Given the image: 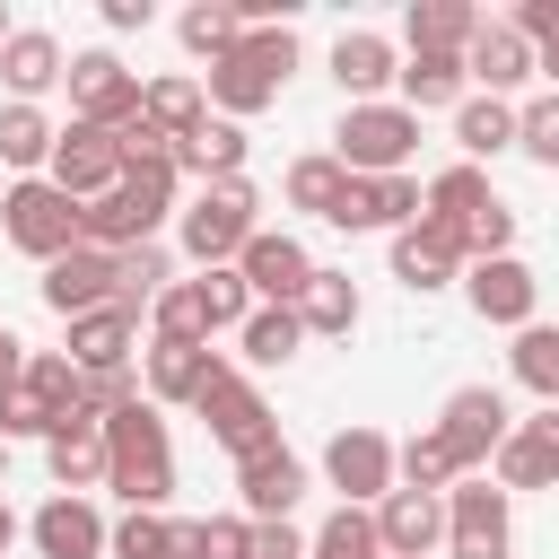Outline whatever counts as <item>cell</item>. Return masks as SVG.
Segmentation results:
<instances>
[{
    "instance_id": "43",
    "label": "cell",
    "mask_w": 559,
    "mask_h": 559,
    "mask_svg": "<svg viewBox=\"0 0 559 559\" xmlns=\"http://www.w3.org/2000/svg\"><path fill=\"white\" fill-rule=\"evenodd\" d=\"M341 192H349V175H341V157H332V148H323V157H297V166H288V201H297V210L332 218V210H341Z\"/></svg>"
},
{
    "instance_id": "55",
    "label": "cell",
    "mask_w": 559,
    "mask_h": 559,
    "mask_svg": "<svg viewBox=\"0 0 559 559\" xmlns=\"http://www.w3.org/2000/svg\"><path fill=\"white\" fill-rule=\"evenodd\" d=\"M9 542H17V515H9V498H0V559H9Z\"/></svg>"
},
{
    "instance_id": "30",
    "label": "cell",
    "mask_w": 559,
    "mask_h": 559,
    "mask_svg": "<svg viewBox=\"0 0 559 559\" xmlns=\"http://www.w3.org/2000/svg\"><path fill=\"white\" fill-rule=\"evenodd\" d=\"M175 166L201 175V183H236V175H245V122H218V114H210L192 140H175Z\"/></svg>"
},
{
    "instance_id": "50",
    "label": "cell",
    "mask_w": 559,
    "mask_h": 559,
    "mask_svg": "<svg viewBox=\"0 0 559 559\" xmlns=\"http://www.w3.org/2000/svg\"><path fill=\"white\" fill-rule=\"evenodd\" d=\"M157 341H210V323H201V306H192V280L157 297Z\"/></svg>"
},
{
    "instance_id": "1",
    "label": "cell",
    "mask_w": 559,
    "mask_h": 559,
    "mask_svg": "<svg viewBox=\"0 0 559 559\" xmlns=\"http://www.w3.org/2000/svg\"><path fill=\"white\" fill-rule=\"evenodd\" d=\"M105 428V489L122 498V507H166L175 498V445H166V419H157V402L140 393V402H122L114 419H96Z\"/></svg>"
},
{
    "instance_id": "10",
    "label": "cell",
    "mask_w": 559,
    "mask_h": 559,
    "mask_svg": "<svg viewBox=\"0 0 559 559\" xmlns=\"http://www.w3.org/2000/svg\"><path fill=\"white\" fill-rule=\"evenodd\" d=\"M236 280L253 288V306H297L306 280H314V253H306L288 227H253L245 253H236Z\"/></svg>"
},
{
    "instance_id": "28",
    "label": "cell",
    "mask_w": 559,
    "mask_h": 559,
    "mask_svg": "<svg viewBox=\"0 0 559 559\" xmlns=\"http://www.w3.org/2000/svg\"><path fill=\"white\" fill-rule=\"evenodd\" d=\"M393 70H402V61H393V44H384L376 26H349V35L332 44V79L349 87V105H376V87H384Z\"/></svg>"
},
{
    "instance_id": "18",
    "label": "cell",
    "mask_w": 559,
    "mask_h": 559,
    "mask_svg": "<svg viewBox=\"0 0 559 559\" xmlns=\"http://www.w3.org/2000/svg\"><path fill=\"white\" fill-rule=\"evenodd\" d=\"M419 218V183L411 175H349V192H341V210H332V227H384V236H402Z\"/></svg>"
},
{
    "instance_id": "51",
    "label": "cell",
    "mask_w": 559,
    "mask_h": 559,
    "mask_svg": "<svg viewBox=\"0 0 559 559\" xmlns=\"http://www.w3.org/2000/svg\"><path fill=\"white\" fill-rule=\"evenodd\" d=\"M9 437H52V411H44L26 384H9V393H0V445H9Z\"/></svg>"
},
{
    "instance_id": "27",
    "label": "cell",
    "mask_w": 559,
    "mask_h": 559,
    "mask_svg": "<svg viewBox=\"0 0 559 559\" xmlns=\"http://www.w3.org/2000/svg\"><path fill=\"white\" fill-rule=\"evenodd\" d=\"M393 87H402V114H437V105H463V96H472L463 52H411V61L393 70Z\"/></svg>"
},
{
    "instance_id": "19",
    "label": "cell",
    "mask_w": 559,
    "mask_h": 559,
    "mask_svg": "<svg viewBox=\"0 0 559 559\" xmlns=\"http://www.w3.org/2000/svg\"><path fill=\"white\" fill-rule=\"evenodd\" d=\"M44 306L70 323V314H96V306H114V253H96V245H70L61 262H44Z\"/></svg>"
},
{
    "instance_id": "52",
    "label": "cell",
    "mask_w": 559,
    "mask_h": 559,
    "mask_svg": "<svg viewBox=\"0 0 559 559\" xmlns=\"http://www.w3.org/2000/svg\"><path fill=\"white\" fill-rule=\"evenodd\" d=\"M245 559H306V533H297V524H253Z\"/></svg>"
},
{
    "instance_id": "22",
    "label": "cell",
    "mask_w": 559,
    "mask_h": 559,
    "mask_svg": "<svg viewBox=\"0 0 559 559\" xmlns=\"http://www.w3.org/2000/svg\"><path fill=\"white\" fill-rule=\"evenodd\" d=\"M44 463H52L61 498H87V489L105 480V428H96L87 411H61V419H52V437H44Z\"/></svg>"
},
{
    "instance_id": "15",
    "label": "cell",
    "mask_w": 559,
    "mask_h": 559,
    "mask_svg": "<svg viewBox=\"0 0 559 559\" xmlns=\"http://www.w3.org/2000/svg\"><path fill=\"white\" fill-rule=\"evenodd\" d=\"M323 480L341 489V507L384 498V489H393V437H376V428H341V437L323 445Z\"/></svg>"
},
{
    "instance_id": "31",
    "label": "cell",
    "mask_w": 559,
    "mask_h": 559,
    "mask_svg": "<svg viewBox=\"0 0 559 559\" xmlns=\"http://www.w3.org/2000/svg\"><path fill=\"white\" fill-rule=\"evenodd\" d=\"M454 148H463V166L515 148V105H507V96H463V105H454Z\"/></svg>"
},
{
    "instance_id": "34",
    "label": "cell",
    "mask_w": 559,
    "mask_h": 559,
    "mask_svg": "<svg viewBox=\"0 0 559 559\" xmlns=\"http://www.w3.org/2000/svg\"><path fill=\"white\" fill-rule=\"evenodd\" d=\"M175 35H183V52H201V61H227V52L245 44V9H236V0H192V9L175 17Z\"/></svg>"
},
{
    "instance_id": "14",
    "label": "cell",
    "mask_w": 559,
    "mask_h": 559,
    "mask_svg": "<svg viewBox=\"0 0 559 559\" xmlns=\"http://www.w3.org/2000/svg\"><path fill=\"white\" fill-rule=\"evenodd\" d=\"M463 297H472V314H480V323L524 332V323H533V306H542V280H533L515 253H489V262H472V271H463Z\"/></svg>"
},
{
    "instance_id": "11",
    "label": "cell",
    "mask_w": 559,
    "mask_h": 559,
    "mask_svg": "<svg viewBox=\"0 0 559 559\" xmlns=\"http://www.w3.org/2000/svg\"><path fill=\"white\" fill-rule=\"evenodd\" d=\"M192 411L210 419V437H218L236 463H245V454H262V445H280V419H271V402H262V393H253L236 367H227V376H218V384H210Z\"/></svg>"
},
{
    "instance_id": "33",
    "label": "cell",
    "mask_w": 559,
    "mask_h": 559,
    "mask_svg": "<svg viewBox=\"0 0 559 559\" xmlns=\"http://www.w3.org/2000/svg\"><path fill=\"white\" fill-rule=\"evenodd\" d=\"M480 210H498V192H489L480 166H445V175L419 192V218H445V227H472Z\"/></svg>"
},
{
    "instance_id": "47",
    "label": "cell",
    "mask_w": 559,
    "mask_h": 559,
    "mask_svg": "<svg viewBox=\"0 0 559 559\" xmlns=\"http://www.w3.org/2000/svg\"><path fill=\"white\" fill-rule=\"evenodd\" d=\"M515 148H524L533 166H559V87L533 96V105H515Z\"/></svg>"
},
{
    "instance_id": "40",
    "label": "cell",
    "mask_w": 559,
    "mask_h": 559,
    "mask_svg": "<svg viewBox=\"0 0 559 559\" xmlns=\"http://www.w3.org/2000/svg\"><path fill=\"white\" fill-rule=\"evenodd\" d=\"M166 297V245H131V253H114V306H157Z\"/></svg>"
},
{
    "instance_id": "3",
    "label": "cell",
    "mask_w": 559,
    "mask_h": 559,
    "mask_svg": "<svg viewBox=\"0 0 559 559\" xmlns=\"http://www.w3.org/2000/svg\"><path fill=\"white\" fill-rule=\"evenodd\" d=\"M288 70H297V35H288V26H245V44H236L227 61H210V87H201V96L218 105V122H245V114L280 105Z\"/></svg>"
},
{
    "instance_id": "7",
    "label": "cell",
    "mask_w": 559,
    "mask_h": 559,
    "mask_svg": "<svg viewBox=\"0 0 559 559\" xmlns=\"http://www.w3.org/2000/svg\"><path fill=\"white\" fill-rule=\"evenodd\" d=\"M507 428H515L507 393H498V384H463V393L445 402V419H437V445H445V454H454V472L472 480V472L507 445Z\"/></svg>"
},
{
    "instance_id": "32",
    "label": "cell",
    "mask_w": 559,
    "mask_h": 559,
    "mask_svg": "<svg viewBox=\"0 0 559 559\" xmlns=\"http://www.w3.org/2000/svg\"><path fill=\"white\" fill-rule=\"evenodd\" d=\"M402 35H411V52H463L480 35V9H463V0H411Z\"/></svg>"
},
{
    "instance_id": "13",
    "label": "cell",
    "mask_w": 559,
    "mask_h": 559,
    "mask_svg": "<svg viewBox=\"0 0 559 559\" xmlns=\"http://www.w3.org/2000/svg\"><path fill=\"white\" fill-rule=\"evenodd\" d=\"M454 271H472V245H463V227H445V218H411L402 236H393V280L402 288H445Z\"/></svg>"
},
{
    "instance_id": "20",
    "label": "cell",
    "mask_w": 559,
    "mask_h": 559,
    "mask_svg": "<svg viewBox=\"0 0 559 559\" xmlns=\"http://www.w3.org/2000/svg\"><path fill=\"white\" fill-rule=\"evenodd\" d=\"M236 489H245V515L253 524H288V507L306 498V463L288 445H262V454L236 463Z\"/></svg>"
},
{
    "instance_id": "57",
    "label": "cell",
    "mask_w": 559,
    "mask_h": 559,
    "mask_svg": "<svg viewBox=\"0 0 559 559\" xmlns=\"http://www.w3.org/2000/svg\"><path fill=\"white\" fill-rule=\"evenodd\" d=\"M0 472H9V445H0Z\"/></svg>"
},
{
    "instance_id": "21",
    "label": "cell",
    "mask_w": 559,
    "mask_h": 559,
    "mask_svg": "<svg viewBox=\"0 0 559 559\" xmlns=\"http://www.w3.org/2000/svg\"><path fill=\"white\" fill-rule=\"evenodd\" d=\"M227 376V358L210 341H148V402H201Z\"/></svg>"
},
{
    "instance_id": "35",
    "label": "cell",
    "mask_w": 559,
    "mask_h": 559,
    "mask_svg": "<svg viewBox=\"0 0 559 559\" xmlns=\"http://www.w3.org/2000/svg\"><path fill=\"white\" fill-rule=\"evenodd\" d=\"M297 323L323 332V341H341V332L358 323V288H349V271H314L306 297H297Z\"/></svg>"
},
{
    "instance_id": "37",
    "label": "cell",
    "mask_w": 559,
    "mask_h": 559,
    "mask_svg": "<svg viewBox=\"0 0 559 559\" xmlns=\"http://www.w3.org/2000/svg\"><path fill=\"white\" fill-rule=\"evenodd\" d=\"M236 341H245V358H253V367H280V358H297L306 323H297V306H253V314L236 323Z\"/></svg>"
},
{
    "instance_id": "17",
    "label": "cell",
    "mask_w": 559,
    "mask_h": 559,
    "mask_svg": "<svg viewBox=\"0 0 559 559\" xmlns=\"http://www.w3.org/2000/svg\"><path fill=\"white\" fill-rule=\"evenodd\" d=\"M489 463H498V489H559V411L515 419Z\"/></svg>"
},
{
    "instance_id": "41",
    "label": "cell",
    "mask_w": 559,
    "mask_h": 559,
    "mask_svg": "<svg viewBox=\"0 0 559 559\" xmlns=\"http://www.w3.org/2000/svg\"><path fill=\"white\" fill-rule=\"evenodd\" d=\"M192 306H201V323H210V332H236V323L253 314V288L236 280V262H218V271H201V280H192Z\"/></svg>"
},
{
    "instance_id": "16",
    "label": "cell",
    "mask_w": 559,
    "mask_h": 559,
    "mask_svg": "<svg viewBox=\"0 0 559 559\" xmlns=\"http://www.w3.org/2000/svg\"><path fill=\"white\" fill-rule=\"evenodd\" d=\"M376 542H384V559H428V550L445 542V498H428V489H384V498H376Z\"/></svg>"
},
{
    "instance_id": "24",
    "label": "cell",
    "mask_w": 559,
    "mask_h": 559,
    "mask_svg": "<svg viewBox=\"0 0 559 559\" xmlns=\"http://www.w3.org/2000/svg\"><path fill=\"white\" fill-rule=\"evenodd\" d=\"M463 79H480V96H507V87H524V79H533V44H524L507 17H498V26L480 17V35L463 44Z\"/></svg>"
},
{
    "instance_id": "8",
    "label": "cell",
    "mask_w": 559,
    "mask_h": 559,
    "mask_svg": "<svg viewBox=\"0 0 559 559\" xmlns=\"http://www.w3.org/2000/svg\"><path fill=\"white\" fill-rule=\"evenodd\" d=\"M445 550L454 559H507L515 550V524H507V489L498 480H454L445 489Z\"/></svg>"
},
{
    "instance_id": "44",
    "label": "cell",
    "mask_w": 559,
    "mask_h": 559,
    "mask_svg": "<svg viewBox=\"0 0 559 559\" xmlns=\"http://www.w3.org/2000/svg\"><path fill=\"white\" fill-rule=\"evenodd\" d=\"M17 384H26L52 419L79 411V367H70V349H26V376H17Z\"/></svg>"
},
{
    "instance_id": "25",
    "label": "cell",
    "mask_w": 559,
    "mask_h": 559,
    "mask_svg": "<svg viewBox=\"0 0 559 559\" xmlns=\"http://www.w3.org/2000/svg\"><path fill=\"white\" fill-rule=\"evenodd\" d=\"M26 533H35L44 559H96V550H105V515H96L87 498H44V507L26 515Z\"/></svg>"
},
{
    "instance_id": "46",
    "label": "cell",
    "mask_w": 559,
    "mask_h": 559,
    "mask_svg": "<svg viewBox=\"0 0 559 559\" xmlns=\"http://www.w3.org/2000/svg\"><path fill=\"white\" fill-rule=\"evenodd\" d=\"M245 542H253V524H236V515L175 524V559H245Z\"/></svg>"
},
{
    "instance_id": "26",
    "label": "cell",
    "mask_w": 559,
    "mask_h": 559,
    "mask_svg": "<svg viewBox=\"0 0 559 559\" xmlns=\"http://www.w3.org/2000/svg\"><path fill=\"white\" fill-rule=\"evenodd\" d=\"M70 61H61V44L44 35V26H9V44H0V79H9V105H35L52 79H61Z\"/></svg>"
},
{
    "instance_id": "48",
    "label": "cell",
    "mask_w": 559,
    "mask_h": 559,
    "mask_svg": "<svg viewBox=\"0 0 559 559\" xmlns=\"http://www.w3.org/2000/svg\"><path fill=\"white\" fill-rule=\"evenodd\" d=\"M507 26L533 44V70H550V87H559V0H524Z\"/></svg>"
},
{
    "instance_id": "45",
    "label": "cell",
    "mask_w": 559,
    "mask_h": 559,
    "mask_svg": "<svg viewBox=\"0 0 559 559\" xmlns=\"http://www.w3.org/2000/svg\"><path fill=\"white\" fill-rule=\"evenodd\" d=\"M105 550L114 559H175V524L148 515V507H131L122 524H105Z\"/></svg>"
},
{
    "instance_id": "6",
    "label": "cell",
    "mask_w": 559,
    "mask_h": 559,
    "mask_svg": "<svg viewBox=\"0 0 559 559\" xmlns=\"http://www.w3.org/2000/svg\"><path fill=\"white\" fill-rule=\"evenodd\" d=\"M253 183L236 175V183H201V201L175 218V236H183V253L201 262V271H218V262H236L245 253V236H253Z\"/></svg>"
},
{
    "instance_id": "4",
    "label": "cell",
    "mask_w": 559,
    "mask_h": 559,
    "mask_svg": "<svg viewBox=\"0 0 559 559\" xmlns=\"http://www.w3.org/2000/svg\"><path fill=\"white\" fill-rule=\"evenodd\" d=\"M332 157H341V175H411V157H419V114H402V105H349L341 114V131H332Z\"/></svg>"
},
{
    "instance_id": "9",
    "label": "cell",
    "mask_w": 559,
    "mask_h": 559,
    "mask_svg": "<svg viewBox=\"0 0 559 559\" xmlns=\"http://www.w3.org/2000/svg\"><path fill=\"white\" fill-rule=\"evenodd\" d=\"M70 122H96V131H122L140 122V70H122L114 52H70Z\"/></svg>"
},
{
    "instance_id": "2",
    "label": "cell",
    "mask_w": 559,
    "mask_h": 559,
    "mask_svg": "<svg viewBox=\"0 0 559 559\" xmlns=\"http://www.w3.org/2000/svg\"><path fill=\"white\" fill-rule=\"evenodd\" d=\"M175 166H140V175H122L114 192H96V201H79V245H96V253H131V245H157V227H166V210H175Z\"/></svg>"
},
{
    "instance_id": "12",
    "label": "cell",
    "mask_w": 559,
    "mask_h": 559,
    "mask_svg": "<svg viewBox=\"0 0 559 559\" xmlns=\"http://www.w3.org/2000/svg\"><path fill=\"white\" fill-rule=\"evenodd\" d=\"M70 201H96V192H114L122 183V140L114 131H96V122H70V131H52V166H44Z\"/></svg>"
},
{
    "instance_id": "36",
    "label": "cell",
    "mask_w": 559,
    "mask_h": 559,
    "mask_svg": "<svg viewBox=\"0 0 559 559\" xmlns=\"http://www.w3.org/2000/svg\"><path fill=\"white\" fill-rule=\"evenodd\" d=\"M507 367H515L524 393H542V402L559 411V323H524L515 349H507Z\"/></svg>"
},
{
    "instance_id": "53",
    "label": "cell",
    "mask_w": 559,
    "mask_h": 559,
    "mask_svg": "<svg viewBox=\"0 0 559 559\" xmlns=\"http://www.w3.org/2000/svg\"><path fill=\"white\" fill-rule=\"evenodd\" d=\"M17 376H26V341H17V332H9V323H0V393H9V384H17Z\"/></svg>"
},
{
    "instance_id": "5",
    "label": "cell",
    "mask_w": 559,
    "mask_h": 559,
    "mask_svg": "<svg viewBox=\"0 0 559 559\" xmlns=\"http://www.w3.org/2000/svg\"><path fill=\"white\" fill-rule=\"evenodd\" d=\"M0 236H9L17 253H35V262H61V253L79 245V201H70L52 175H17V183L0 192Z\"/></svg>"
},
{
    "instance_id": "38",
    "label": "cell",
    "mask_w": 559,
    "mask_h": 559,
    "mask_svg": "<svg viewBox=\"0 0 559 559\" xmlns=\"http://www.w3.org/2000/svg\"><path fill=\"white\" fill-rule=\"evenodd\" d=\"M454 480H463V472H454V454L437 445V428H419L411 445H393V489H428V498H437V489H454Z\"/></svg>"
},
{
    "instance_id": "23",
    "label": "cell",
    "mask_w": 559,
    "mask_h": 559,
    "mask_svg": "<svg viewBox=\"0 0 559 559\" xmlns=\"http://www.w3.org/2000/svg\"><path fill=\"white\" fill-rule=\"evenodd\" d=\"M131 349H140V314H131V306H96V314H70V367H79V376L131 367Z\"/></svg>"
},
{
    "instance_id": "56",
    "label": "cell",
    "mask_w": 559,
    "mask_h": 559,
    "mask_svg": "<svg viewBox=\"0 0 559 559\" xmlns=\"http://www.w3.org/2000/svg\"><path fill=\"white\" fill-rule=\"evenodd\" d=\"M0 44H9V9H0Z\"/></svg>"
},
{
    "instance_id": "29",
    "label": "cell",
    "mask_w": 559,
    "mask_h": 559,
    "mask_svg": "<svg viewBox=\"0 0 559 559\" xmlns=\"http://www.w3.org/2000/svg\"><path fill=\"white\" fill-rule=\"evenodd\" d=\"M140 122H148L157 140H192V131L210 122L201 79H148V87H140Z\"/></svg>"
},
{
    "instance_id": "49",
    "label": "cell",
    "mask_w": 559,
    "mask_h": 559,
    "mask_svg": "<svg viewBox=\"0 0 559 559\" xmlns=\"http://www.w3.org/2000/svg\"><path fill=\"white\" fill-rule=\"evenodd\" d=\"M122 402H140V384H131V367H105V376H79V411H87V419H114Z\"/></svg>"
},
{
    "instance_id": "39",
    "label": "cell",
    "mask_w": 559,
    "mask_h": 559,
    "mask_svg": "<svg viewBox=\"0 0 559 559\" xmlns=\"http://www.w3.org/2000/svg\"><path fill=\"white\" fill-rule=\"evenodd\" d=\"M0 166H17V175L52 166V122L35 105H0Z\"/></svg>"
},
{
    "instance_id": "42",
    "label": "cell",
    "mask_w": 559,
    "mask_h": 559,
    "mask_svg": "<svg viewBox=\"0 0 559 559\" xmlns=\"http://www.w3.org/2000/svg\"><path fill=\"white\" fill-rule=\"evenodd\" d=\"M306 559H384V542H376V515H367V507H332V524L306 542Z\"/></svg>"
},
{
    "instance_id": "54",
    "label": "cell",
    "mask_w": 559,
    "mask_h": 559,
    "mask_svg": "<svg viewBox=\"0 0 559 559\" xmlns=\"http://www.w3.org/2000/svg\"><path fill=\"white\" fill-rule=\"evenodd\" d=\"M105 26H114V35H131V26H148V0H105Z\"/></svg>"
}]
</instances>
